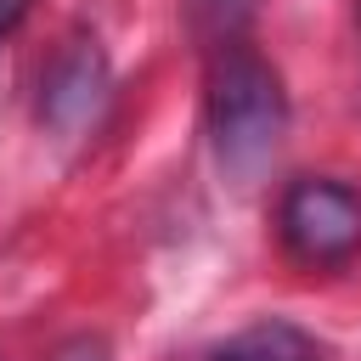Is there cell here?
<instances>
[{"instance_id":"6da1fadb","label":"cell","mask_w":361,"mask_h":361,"mask_svg":"<svg viewBox=\"0 0 361 361\" xmlns=\"http://www.w3.org/2000/svg\"><path fill=\"white\" fill-rule=\"evenodd\" d=\"M288 130V90L282 73L243 39L209 56V141L226 175L248 180L271 164Z\"/></svg>"},{"instance_id":"7a4b0ae2","label":"cell","mask_w":361,"mask_h":361,"mask_svg":"<svg viewBox=\"0 0 361 361\" xmlns=\"http://www.w3.org/2000/svg\"><path fill=\"white\" fill-rule=\"evenodd\" d=\"M276 231L305 265H344L361 254V192L344 180H293L276 203Z\"/></svg>"},{"instance_id":"3957f363","label":"cell","mask_w":361,"mask_h":361,"mask_svg":"<svg viewBox=\"0 0 361 361\" xmlns=\"http://www.w3.org/2000/svg\"><path fill=\"white\" fill-rule=\"evenodd\" d=\"M39 90H45V96H39V113H45L56 130H79V124L96 113L102 90H107V62H102L96 39H73V45L51 62V73H45Z\"/></svg>"},{"instance_id":"277c9868","label":"cell","mask_w":361,"mask_h":361,"mask_svg":"<svg viewBox=\"0 0 361 361\" xmlns=\"http://www.w3.org/2000/svg\"><path fill=\"white\" fill-rule=\"evenodd\" d=\"M209 361H322V344L305 327L271 316V322H254V327L231 333Z\"/></svg>"},{"instance_id":"5b68a950","label":"cell","mask_w":361,"mask_h":361,"mask_svg":"<svg viewBox=\"0 0 361 361\" xmlns=\"http://www.w3.org/2000/svg\"><path fill=\"white\" fill-rule=\"evenodd\" d=\"M186 6V34L214 56L226 45H243L254 17H259V0H180Z\"/></svg>"},{"instance_id":"8992f818","label":"cell","mask_w":361,"mask_h":361,"mask_svg":"<svg viewBox=\"0 0 361 361\" xmlns=\"http://www.w3.org/2000/svg\"><path fill=\"white\" fill-rule=\"evenodd\" d=\"M23 11H28V0H0V39L23 23Z\"/></svg>"},{"instance_id":"52a82bcc","label":"cell","mask_w":361,"mask_h":361,"mask_svg":"<svg viewBox=\"0 0 361 361\" xmlns=\"http://www.w3.org/2000/svg\"><path fill=\"white\" fill-rule=\"evenodd\" d=\"M355 17H361V11H355Z\"/></svg>"}]
</instances>
